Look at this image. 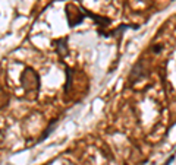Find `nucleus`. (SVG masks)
Segmentation results:
<instances>
[{"label": "nucleus", "instance_id": "obj_2", "mask_svg": "<svg viewBox=\"0 0 176 165\" xmlns=\"http://www.w3.org/2000/svg\"><path fill=\"white\" fill-rule=\"evenodd\" d=\"M56 123H57V120H54V121H52V123L48 124L47 130H46V132H44L43 134H41V138H40V140H38V142H43V140H44L46 138H48V134L52 133V130H53V127H54V124H56Z\"/></svg>", "mask_w": 176, "mask_h": 165}, {"label": "nucleus", "instance_id": "obj_3", "mask_svg": "<svg viewBox=\"0 0 176 165\" xmlns=\"http://www.w3.org/2000/svg\"><path fill=\"white\" fill-rule=\"evenodd\" d=\"M66 75H68V79H66V85H65V92L68 94L71 89V83H72V78H71V70L66 67Z\"/></svg>", "mask_w": 176, "mask_h": 165}, {"label": "nucleus", "instance_id": "obj_4", "mask_svg": "<svg viewBox=\"0 0 176 165\" xmlns=\"http://www.w3.org/2000/svg\"><path fill=\"white\" fill-rule=\"evenodd\" d=\"M173 159H175V156H172L170 159H167V162H166L164 165H170V162H173Z\"/></svg>", "mask_w": 176, "mask_h": 165}, {"label": "nucleus", "instance_id": "obj_1", "mask_svg": "<svg viewBox=\"0 0 176 165\" xmlns=\"http://www.w3.org/2000/svg\"><path fill=\"white\" fill-rule=\"evenodd\" d=\"M66 42H68V37H66V38H59V40L53 41L54 46H57V47H54V50H56V53L59 54V57H63V56H66V53H68Z\"/></svg>", "mask_w": 176, "mask_h": 165}]
</instances>
